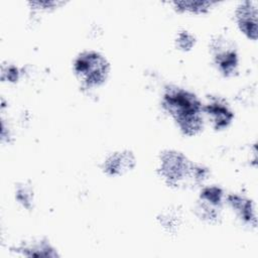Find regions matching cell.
I'll return each mask as SVG.
<instances>
[{
  "label": "cell",
  "instance_id": "cell-6",
  "mask_svg": "<svg viewBox=\"0 0 258 258\" xmlns=\"http://www.w3.org/2000/svg\"><path fill=\"white\" fill-rule=\"evenodd\" d=\"M134 164H135V159L131 152L129 151L115 152L106 159L104 163V169L107 173L111 175H116V174H122L123 172L132 168Z\"/></svg>",
  "mask_w": 258,
  "mask_h": 258
},
{
  "label": "cell",
  "instance_id": "cell-12",
  "mask_svg": "<svg viewBox=\"0 0 258 258\" xmlns=\"http://www.w3.org/2000/svg\"><path fill=\"white\" fill-rule=\"evenodd\" d=\"M16 196L20 203H22L27 208L29 207V205L31 204V194L28 189H26L25 187H21L17 190Z\"/></svg>",
  "mask_w": 258,
  "mask_h": 258
},
{
  "label": "cell",
  "instance_id": "cell-10",
  "mask_svg": "<svg viewBox=\"0 0 258 258\" xmlns=\"http://www.w3.org/2000/svg\"><path fill=\"white\" fill-rule=\"evenodd\" d=\"M201 200L203 203L212 207H219L223 200V190L219 186H208L201 191Z\"/></svg>",
  "mask_w": 258,
  "mask_h": 258
},
{
  "label": "cell",
  "instance_id": "cell-3",
  "mask_svg": "<svg viewBox=\"0 0 258 258\" xmlns=\"http://www.w3.org/2000/svg\"><path fill=\"white\" fill-rule=\"evenodd\" d=\"M195 168L196 164L181 152L167 150L160 155L159 173L168 185L178 186L187 179L195 181Z\"/></svg>",
  "mask_w": 258,
  "mask_h": 258
},
{
  "label": "cell",
  "instance_id": "cell-8",
  "mask_svg": "<svg viewBox=\"0 0 258 258\" xmlns=\"http://www.w3.org/2000/svg\"><path fill=\"white\" fill-rule=\"evenodd\" d=\"M238 54L235 49L224 47L216 48L215 62L218 66L220 72L226 77L234 75L238 68Z\"/></svg>",
  "mask_w": 258,
  "mask_h": 258
},
{
  "label": "cell",
  "instance_id": "cell-13",
  "mask_svg": "<svg viewBox=\"0 0 258 258\" xmlns=\"http://www.w3.org/2000/svg\"><path fill=\"white\" fill-rule=\"evenodd\" d=\"M31 4L32 6H36V8L41 7V9H50L61 3L57 1H34V2H31Z\"/></svg>",
  "mask_w": 258,
  "mask_h": 258
},
{
  "label": "cell",
  "instance_id": "cell-7",
  "mask_svg": "<svg viewBox=\"0 0 258 258\" xmlns=\"http://www.w3.org/2000/svg\"><path fill=\"white\" fill-rule=\"evenodd\" d=\"M227 200L232 209L243 221L256 226V211L251 200L239 195H230Z\"/></svg>",
  "mask_w": 258,
  "mask_h": 258
},
{
  "label": "cell",
  "instance_id": "cell-4",
  "mask_svg": "<svg viewBox=\"0 0 258 258\" xmlns=\"http://www.w3.org/2000/svg\"><path fill=\"white\" fill-rule=\"evenodd\" d=\"M236 18L240 30L250 39L257 38V3L255 1H243L236 10Z\"/></svg>",
  "mask_w": 258,
  "mask_h": 258
},
{
  "label": "cell",
  "instance_id": "cell-1",
  "mask_svg": "<svg viewBox=\"0 0 258 258\" xmlns=\"http://www.w3.org/2000/svg\"><path fill=\"white\" fill-rule=\"evenodd\" d=\"M162 107L183 134L194 136L204 128L203 104L194 93L178 87H168L162 97Z\"/></svg>",
  "mask_w": 258,
  "mask_h": 258
},
{
  "label": "cell",
  "instance_id": "cell-5",
  "mask_svg": "<svg viewBox=\"0 0 258 258\" xmlns=\"http://www.w3.org/2000/svg\"><path fill=\"white\" fill-rule=\"evenodd\" d=\"M203 111L211 120L213 127L217 130L227 128L234 118L233 111L220 99H212L209 101L203 106Z\"/></svg>",
  "mask_w": 258,
  "mask_h": 258
},
{
  "label": "cell",
  "instance_id": "cell-9",
  "mask_svg": "<svg viewBox=\"0 0 258 258\" xmlns=\"http://www.w3.org/2000/svg\"><path fill=\"white\" fill-rule=\"evenodd\" d=\"M215 2L213 1H202V0H182L174 1V7L179 11H186L190 13H205L207 12Z\"/></svg>",
  "mask_w": 258,
  "mask_h": 258
},
{
  "label": "cell",
  "instance_id": "cell-2",
  "mask_svg": "<svg viewBox=\"0 0 258 258\" xmlns=\"http://www.w3.org/2000/svg\"><path fill=\"white\" fill-rule=\"evenodd\" d=\"M74 70L79 79L89 88L102 85L109 75V63L105 56L97 51H84L74 62Z\"/></svg>",
  "mask_w": 258,
  "mask_h": 258
},
{
  "label": "cell",
  "instance_id": "cell-11",
  "mask_svg": "<svg viewBox=\"0 0 258 258\" xmlns=\"http://www.w3.org/2000/svg\"><path fill=\"white\" fill-rule=\"evenodd\" d=\"M176 42H177L178 47H180L181 49H183V50L190 49L195 44V37L189 32L182 31V32L178 33Z\"/></svg>",
  "mask_w": 258,
  "mask_h": 258
}]
</instances>
